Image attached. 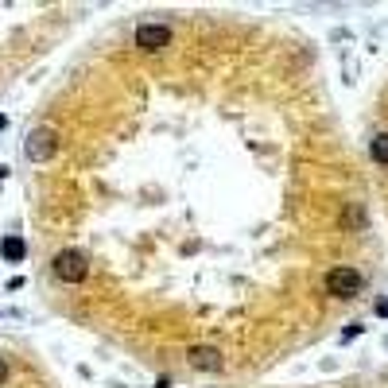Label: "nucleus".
Listing matches in <instances>:
<instances>
[{
    "instance_id": "obj_1",
    "label": "nucleus",
    "mask_w": 388,
    "mask_h": 388,
    "mask_svg": "<svg viewBox=\"0 0 388 388\" xmlns=\"http://www.w3.org/2000/svg\"><path fill=\"white\" fill-rule=\"evenodd\" d=\"M51 272H55V279H62V284H82L85 272H90V264H85V253H78V249H62V253H55Z\"/></svg>"
},
{
    "instance_id": "obj_2",
    "label": "nucleus",
    "mask_w": 388,
    "mask_h": 388,
    "mask_svg": "<svg viewBox=\"0 0 388 388\" xmlns=\"http://www.w3.org/2000/svg\"><path fill=\"white\" fill-rule=\"evenodd\" d=\"M361 284H365L361 272L349 268V264H342V268H334V272L326 276V291H330L334 299H349V296H357V291H361Z\"/></svg>"
},
{
    "instance_id": "obj_3",
    "label": "nucleus",
    "mask_w": 388,
    "mask_h": 388,
    "mask_svg": "<svg viewBox=\"0 0 388 388\" xmlns=\"http://www.w3.org/2000/svg\"><path fill=\"white\" fill-rule=\"evenodd\" d=\"M167 43H171L167 24H140L136 27V47H140V51H163Z\"/></svg>"
},
{
    "instance_id": "obj_4",
    "label": "nucleus",
    "mask_w": 388,
    "mask_h": 388,
    "mask_svg": "<svg viewBox=\"0 0 388 388\" xmlns=\"http://www.w3.org/2000/svg\"><path fill=\"white\" fill-rule=\"evenodd\" d=\"M24 152H27V160H32V163L51 160V155H55V132H51V128H35V132L27 136Z\"/></svg>"
},
{
    "instance_id": "obj_5",
    "label": "nucleus",
    "mask_w": 388,
    "mask_h": 388,
    "mask_svg": "<svg viewBox=\"0 0 388 388\" xmlns=\"http://www.w3.org/2000/svg\"><path fill=\"white\" fill-rule=\"evenodd\" d=\"M190 365H194V369H206V373H218L226 361H221V349H214V346H194V349H190Z\"/></svg>"
},
{
    "instance_id": "obj_6",
    "label": "nucleus",
    "mask_w": 388,
    "mask_h": 388,
    "mask_svg": "<svg viewBox=\"0 0 388 388\" xmlns=\"http://www.w3.org/2000/svg\"><path fill=\"white\" fill-rule=\"evenodd\" d=\"M369 152H373V160H377V163H384V167H388V132H380L377 140H373Z\"/></svg>"
},
{
    "instance_id": "obj_7",
    "label": "nucleus",
    "mask_w": 388,
    "mask_h": 388,
    "mask_svg": "<svg viewBox=\"0 0 388 388\" xmlns=\"http://www.w3.org/2000/svg\"><path fill=\"white\" fill-rule=\"evenodd\" d=\"M342 226H357V229H361L365 226V210H361V206H346V210H342Z\"/></svg>"
},
{
    "instance_id": "obj_8",
    "label": "nucleus",
    "mask_w": 388,
    "mask_h": 388,
    "mask_svg": "<svg viewBox=\"0 0 388 388\" xmlns=\"http://www.w3.org/2000/svg\"><path fill=\"white\" fill-rule=\"evenodd\" d=\"M4 256L20 261V256H24V241H16V237H12V241H4Z\"/></svg>"
},
{
    "instance_id": "obj_9",
    "label": "nucleus",
    "mask_w": 388,
    "mask_h": 388,
    "mask_svg": "<svg viewBox=\"0 0 388 388\" xmlns=\"http://www.w3.org/2000/svg\"><path fill=\"white\" fill-rule=\"evenodd\" d=\"M377 314H380V319H388V299H377Z\"/></svg>"
},
{
    "instance_id": "obj_10",
    "label": "nucleus",
    "mask_w": 388,
    "mask_h": 388,
    "mask_svg": "<svg viewBox=\"0 0 388 388\" xmlns=\"http://www.w3.org/2000/svg\"><path fill=\"white\" fill-rule=\"evenodd\" d=\"M4 380H8V361L0 357V384H4Z\"/></svg>"
},
{
    "instance_id": "obj_11",
    "label": "nucleus",
    "mask_w": 388,
    "mask_h": 388,
    "mask_svg": "<svg viewBox=\"0 0 388 388\" xmlns=\"http://www.w3.org/2000/svg\"><path fill=\"white\" fill-rule=\"evenodd\" d=\"M0 128H4V117H0Z\"/></svg>"
}]
</instances>
